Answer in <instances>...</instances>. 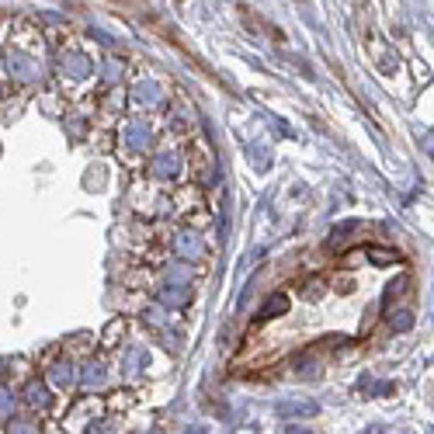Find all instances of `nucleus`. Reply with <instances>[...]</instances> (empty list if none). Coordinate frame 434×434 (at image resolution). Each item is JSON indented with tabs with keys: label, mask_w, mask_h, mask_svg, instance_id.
Here are the masks:
<instances>
[{
	"label": "nucleus",
	"mask_w": 434,
	"mask_h": 434,
	"mask_svg": "<svg viewBox=\"0 0 434 434\" xmlns=\"http://www.w3.org/2000/svg\"><path fill=\"white\" fill-rule=\"evenodd\" d=\"M143 25L150 28L153 35H160V38L167 42V46H170V49H177V53L185 56V59H188V63L195 66V70H198V73H205V77H209L212 83H222V81L216 77V70H212V66H209V63H205L202 56H198L195 49H191L188 42H185V35H181L177 28L170 25V21H163V18H153V14H146V18H143Z\"/></svg>",
	"instance_id": "nucleus-1"
},
{
	"label": "nucleus",
	"mask_w": 434,
	"mask_h": 434,
	"mask_svg": "<svg viewBox=\"0 0 434 434\" xmlns=\"http://www.w3.org/2000/svg\"><path fill=\"white\" fill-rule=\"evenodd\" d=\"M111 4H122V7H133L136 0H111Z\"/></svg>",
	"instance_id": "nucleus-2"
}]
</instances>
